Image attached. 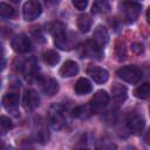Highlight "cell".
Wrapping results in <instances>:
<instances>
[{"label": "cell", "instance_id": "obj_22", "mask_svg": "<svg viewBox=\"0 0 150 150\" xmlns=\"http://www.w3.org/2000/svg\"><path fill=\"white\" fill-rule=\"evenodd\" d=\"M115 56L117 61H124L127 57V47L124 42L117 41L115 43Z\"/></svg>", "mask_w": 150, "mask_h": 150}, {"label": "cell", "instance_id": "obj_20", "mask_svg": "<svg viewBox=\"0 0 150 150\" xmlns=\"http://www.w3.org/2000/svg\"><path fill=\"white\" fill-rule=\"evenodd\" d=\"M134 95L141 100L149 98L150 97V82H145L136 87V89L134 90Z\"/></svg>", "mask_w": 150, "mask_h": 150}, {"label": "cell", "instance_id": "obj_13", "mask_svg": "<svg viewBox=\"0 0 150 150\" xmlns=\"http://www.w3.org/2000/svg\"><path fill=\"white\" fill-rule=\"evenodd\" d=\"M93 41L96 45H98L101 48H104V46L109 41V33H108L107 28L103 26H97L93 34Z\"/></svg>", "mask_w": 150, "mask_h": 150}, {"label": "cell", "instance_id": "obj_26", "mask_svg": "<svg viewBox=\"0 0 150 150\" xmlns=\"http://www.w3.org/2000/svg\"><path fill=\"white\" fill-rule=\"evenodd\" d=\"M71 2H73V6H74L75 8L82 11V9H84V8L87 7L89 0H71Z\"/></svg>", "mask_w": 150, "mask_h": 150}, {"label": "cell", "instance_id": "obj_29", "mask_svg": "<svg viewBox=\"0 0 150 150\" xmlns=\"http://www.w3.org/2000/svg\"><path fill=\"white\" fill-rule=\"evenodd\" d=\"M59 1H60V0H45V2H46L47 5H49V6L56 5V4H59Z\"/></svg>", "mask_w": 150, "mask_h": 150}, {"label": "cell", "instance_id": "obj_27", "mask_svg": "<svg viewBox=\"0 0 150 150\" xmlns=\"http://www.w3.org/2000/svg\"><path fill=\"white\" fill-rule=\"evenodd\" d=\"M131 50H132V52H135L136 54H141V53H143V52H144V47H143V45H142V43L135 42V43H132V45H131Z\"/></svg>", "mask_w": 150, "mask_h": 150}, {"label": "cell", "instance_id": "obj_30", "mask_svg": "<svg viewBox=\"0 0 150 150\" xmlns=\"http://www.w3.org/2000/svg\"><path fill=\"white\" fill-rule=\"evenodd\" d=\"M146 20H148V22L150 23V7L146 9Z\"/></svg>", "mask_w": 150, "mask_h": 150}, {"label": "cell", "instance_id": "obj_21", "mask_svg": "<svg viewBox=\"0 0 150 150\" xmlns=\"http://www.w3.org/2000/svg\"><path fill=\"white\" fill-rule=\"evenodd\" d=\"M42 59H43L45 63H47L48 66L53 67V66H55L56 63H59V61H60V55H59L55 50L48 49V50H46V52L43 53Z\"/></svg>", "mask_w": 150, "mask_h": 150}, {"label": "cell", "instance_id": "obj_12", "mask_svg": "<svg viewBox=\"0 0 150 150\" xmlns=\"http://www.w3.org/2000/svg\"><path fill=\"white\" fill-rule=\"evenodd\" d=\"M2 107L7 110V111H12V112H16L18 108H19V95L18 93L11 91L7 93L4 97H2Z\"/></svg>", "mask_w": 150, "mask_h": 150}, {"label": "cell", "instance_id": "obj_2", "mask_svg": "<svg viewBox=\"0 0 150 150\" xmlns=\"http://www.w3.org/2000/svg\"><path fill=\"white\" fill-rule=\"evenodd\" d=\"M109 100H110L109 94L105 90H97L94 94V96L91 97L90 103H89V107H90L91 112H94V114L101 112L108 105Z\"/></svg>", "mask_w": 150, "mask_h": 150}, {"label": "cell", "instance_id": "obj_15", "mask_svg": "<svg viewBox=\"0 0 150 150\" xmlns=\"http://www.w3.org/2000/svg\"><path fill=\"white\" fill-rule=\"evenodd\" d=\"M79 73V66L75 61L68 60L60 68V75L62 77H71Z\"/></svg>", "mask_w": 150, "mask_h": 150}, {"label": "cell", "instance_id": "obj_18", "mask_svg": "<svg viewBox=\"0 0 150 150\" xmlns=\"http://www.w3.org/2000/svg\"><path fill=\"white\" fill-rule=\"evenodd\" d=\"M93 25V19L89 14H81L77 18V28L81 33H87Z\"/></svg>", "mask_w": 150, "mask_h": 150}, {"label": "cell", "instance_id": "obj_4", "mask_svg": "<svg viewBox=\"0 0 150 150\" xmlns=\"http://www.w3.org/2000/svg\"><path fill=\"white\" fill-rule=\"evenodd\" d=\"M81 55L86 56V57H90V59L101 60V57L103 55V48H101L98 45H96L93 40H88L81 47Z\"/></svg>", "mask_w": 150, "mask_h": 150}, {"label": "cell", "instance_id": "obj_8", "mask_svg": "<svg viewBox=\"0 0 150 150\" xmlns=\"http://www.w3.org/2000/svg\"><path fill=\"white\" fill-rule=\"evenodd\" d=\"M11 45H12V48L16 53H20V54L29 52L30 50V47H32L29 38L27 35H25V34H18V35H15L12 39Z\"/></svg>", "mask_w": 150, "mask_h": 150}, {"label": "cell", "instance_id": "obj_28", "mask_svg": "<svg viewBox=\"0 0 150 150\" xmlns=\"http://www.w3.org/2000/svg\"><path fill=\"white\" fill-rule=\"evenodd\" d=\"M144 141H145V143H146L148 145H150V128H149V130L146 131V134H145V136H144Z\"/></svg>", "mask_w": 150, "mask_h": 150}, {"label": "cell", "instance_id": "obj_10", "mask_svg": "<svg viewBox=\"0 0 150 150\" xmlns=\"http://www.w3.org/2000/svg\"><path fill=\"white\" fill-rule=\"evenodd\" d=\"M87 73L88 75L94 80V82L98 83V84H102V83H105L109 79V74L105 69L98 67V66H89L87 68Z\"/></svg>", "mask_w": 150, "mask_h": 150}, {"label": "cell", "instance_id": "obj_14", "mask_svg": "<svg viewBox=\"0 0 150 150\" xmlns=\"http://www.w3.org/2000/svg\"><path fill=\"white\" fill-rule=\"evenodd\" d=\"M40 84H41L42 91L46 95H48V96H53V95H55L59 91V83L53 77H45V79H42Z\"/></svg>", "mask_w": 150, "mask_h": 150}, {"label": "cell", "instance_id": "obj_16", "mask_svg": "<svg viewBox=\"0 0 150 150\" xmlns=\"http://www.w3.org/2000/svg\"><path fill=\"white\" fill-rule=\"evenodd\" d=\"M111 93H112V100L116 104H120L125 101L127 98V88L122 84L115 83L111 87Z\"/></svg>", "mask_w": 150, "mask_h": 150}, {"label": "cell", "instance_id": "obj_31", "mask_svg": "<svg viewBox=\"0 0 150 150\" xmlns=\"http://www.w3.org/2000/svg\"><path fill=\"white\" fill-rule=\"evenodd\" d=\"M13 1H15V2H18V1H20V0H13Z\"/></svg>", "mask_w": 150, "mask_h": 150}, {"label": "cell", "instance_id": "obj_32", "mask_svg": "<svg viewBox=\"0 0 150 150\" xmlns=\"http://www.w3.org/2000/svg\"><path fill=\"white\" fill-rule=\"evenodd\" d=\"M149 112H150V107H149Z\"/></svg>", "mask_w": 150, "mask_h": 150}, {"label": "cell", "instance_id": "obj_9", "mask_svg": "<svg viewBox=\"0 0 150 150\" xmlns=\"http://www.w3.org/2000/svg\"><path fill=\"white\" fill-rule=\"evenodd\" d=\"M75 42V36L71 33H67L66 30L56 36H54V43L60 49H70L73 48Z\"/></svg>", "mask_w": 150, "mask_h": 150}, {"label": "cell", "instance_id": "obj_25", "mask_svg": "<svg viewBox=\"0 0 150 150\" xmlns=\"http://www.w3.org/2000/svg\"><path fill=\"white\" fill-rule=\"evenodd\" d=\"M91 112V110H90V107H87V105H81V107H77V108H75L74 110H73V115L75 116V117H81V118H83V117H87V112Z\"/></svg>", "mask_w": 150, "mask_h": 150}, {"label": "cell", "instance_id": "obj_23", "mask_svg": "<svg viewBox=\"0 0 150 150\" xmlns=\"http://www.w3.org/2000/svg\"><path fill=\"white\" fill-rule=\"evenodd\" d=\"M13 15H14V8L12 6H9L8 4L1 2L0 4V16H1V19L7 20V19H11Z\"/></svg>", "mask_w": 150, "mask_h": 150}, {"label": "cell", "instance_id": "obj_7", "mask_svg": "<svg viewBox=\"0 0 150 150\" xmlns=\"http://www.w3.org/2000/svg\"><path fill=\"white\" fill-rule=\"evenodd\" d=\"M144 125H145L144 118L139 114L130 112L128 115V117H127V127L130 130V132H132L135 135H138V134H141L143 131Z\"/></svg>", "mask_w": 150, "mask_h": 150}, {"label": "cell", "instance_id": "obj_24", "mask_svg": "<svg viewBox=\"0 0 150 150\" xmlns=\"http://www.w3.org/2000/svg\"><path fill=\"white\" fill-rule=\"evenodd\" d=\"M12 125L13 124H12V121H11L9 117H7V116H1L0 117V129H1L2 135L6 134L12 128Z\"/></svg>", "mask_w": 150, "mask_h": 150}, {"label": "cell", "instance_id": "obj_6", "mask_svg": "<svg viewBox=\"0 0 150 150\" xmlns=\"http://www.w3.org/2000/svg\"><path fill=\"white\" fill-rule=\"evenodd\" d=\"M49 121L54 129H61L66 124L64 111L61 105H53L49 110Z\"/></svg>", "mask_w": 150, "mask_h": 150}, {"label": "cell", "instance_id": "obj_1", "mask_svg": "<svg viewBox=\"0 0 150 150\" xmlns=\"http://www.w3.org/2000/svg\"><path fill=\"white\" fill-rule=\"evenodd\" d=\"M116 74L120 79H122L123 81H125L128 83H131V84L138 83L142 79V75H143L142 70L137 66H134V64L121 67L120 69H117Z\"/></svg>", "mask_w": 150, "mask_h": 150}, {"label": "cell", "instance_id": "obj_17", "mask_svg": "<svg viewBox=\"0 0 150 150\" xmlns=\"http://www.w3.org/2000/svg\"><path fill=\"white\" fill-rule=\"evenodd\" d=\"M74 90H75V93L77 95H86V94H89L93 90V86H91V83H90V81L88 79L81 77L75 83Z\"/></svg>", "mask_w": 150, "mask_h": 150}, {"label": "cell", "instance_id": "obj_11", "mask_svg": "<svg viewBox=\"0 0 150 150\" xmlns=\"http://www.w3.org/2000/svg\"><path fill=\"white\" fill-rule=\"evenodd\" d=\"M22 104H23V108L28 111L30 110H34L35 108L39 107L40 104V97L38 95V93L33 89H28L25 91V95H23V101H22Z\"/></svg>", "mask_w": 150, "mask_h": 150}, {"label": "cell", "instance_id": "obj_3", "mask_svg": "<svg viewBox=\"0 0 150 150\" xmlns=\"http://www.w3.org/2000/svg\"><path fill=\"white\" fill-rule=\"evenodd\" d=\"M42 12V6L38 0H28L22 8V15L26 21H33L40 16Z\"/></svg>", "mask_w": 150, "mask_h": 150}, {"label": "cell", "instance_id": "obj_19", "mask_svg": "<svg viewBox=\"0 0 150 150\" xmlns=\"http://www.w3.org/2000/svg\"><path fill=\"white\" fill-rule=\"evenodd\" d=\"M110 9V4L108 0H94L91 6L93 14H105Z\"/></svg>", "mask_w": 150, "mask_h": 150}, {"label": "cell", "instance_id": "obj_5", "mask_svg": "<svg viewBox=\"0 0 150 150\" xmlns=\"http://www.w3.org/2000/svg\"><path fill=\"white\" fill-rule=\"evenodd\" d=\"M141 5L139 4H136V2H131V1H127V2H123L122 6H121V11L123 13V16L127 21L129 22H132L135 21L139 14H141Z\"/></svg>", "mask_w": 150, "mask_h": 150}]
</instances>
